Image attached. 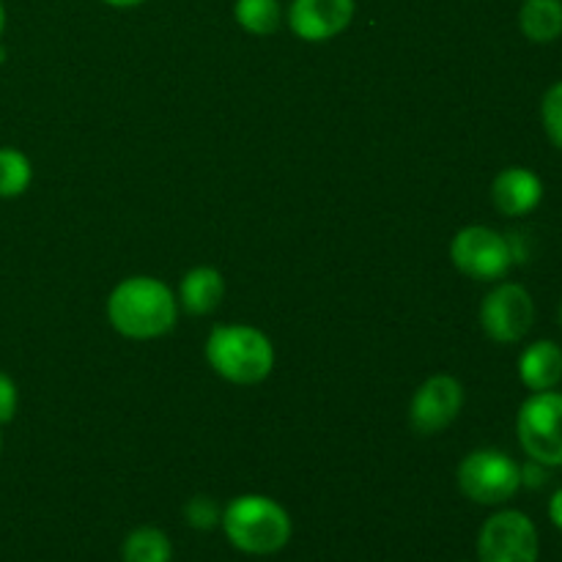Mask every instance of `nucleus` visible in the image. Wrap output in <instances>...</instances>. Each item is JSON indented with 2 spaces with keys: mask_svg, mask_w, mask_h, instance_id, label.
I'll list each match as a JSON object with an SVG mask.
<instances>
[{
  "mask_svg": "<svg viewBox=\"0 0 562 562\" xmlns=\"http://www.w3.org/2000/svg\"><path fill=\"white\" fill-rule=\"evenodd\" d=\"M225 538L241 554H267L280 552L291 541V516L289 510L272 497L263 494H241L231 499L223 510Z\"/></svg>",
  "mask_w": 562,
  "mask_h": 562,
  "instance_id": "3",
  "label": "nucleus"
},
{
  "mask_svg": "<svg viewBox=\"0 0 562 562\" xmlns=\"http://www.w3.org/2000/svg\"><path fill=\"white\" fill-rule=\"evenodd\" d=\"M549 519H552V525L558 527V530H562V486L552 494V499H549Z\"/></svg>",
  "mask_w": 562,
  "mask_h": 562,
  "instance_id": "22",
  "label": "nucleus"
},
{
  "mask_svg": "<svg viewBox=\"0 0 562 562\" xmlns=\"http://www.w3.org/2000/svg\"><path fill=\"white\" fill-rule=\"evenodd\" d=\"M560 324H562V302H560Z\"/></svg>",
  "mask_w": 562,
  "mask_h": 562,
  "instance_id": "26",
  "label": "nucleus"
},
{
  "mask_svg": "<svg viewBox=\"0 0 562 562\" xmlns=\"http://www.w3.org/2000/svg\"><path fill=\"white\" fill-rule=\"evenodd\" d=\"M234 16L252 36H272L283 22L280 0H236Z\"/></svg>",
  "mask_w": 562,
  "mask_h": 562,
  "instance_id": "16",
  "label": "nucleus"
},
{
  "mask_svg": "<svg viewBox=\"0 0 562 562\" xmlns=\"http://www.w3.org/2000/svg\"><path fill=\"white\" fill-rule=\"evenodd\" d=\"M461 494L477 505H505L521 488V467L494 448L472 450L459 464Z\"/></svg>",
  "mask_w": 562,
  "mask_h": 562,
  "instance_id": "5",
  "label": "nucleus"
},
{
  "mask_svg": "<svg viewBox=\"0 0 562 562\" xmlns=\"http://www.w3.org/2000/svg\"><path fill=\"white\" fill-rule=\"evenodd\" d=\"M31 159L20 148L0 146V198H20L31 187Z\"/></svg>",
  "mask_w": 562,
  "mask_h": 562,
  "instance_id": "17",
  "label": "nucleus"
},
{
  "mask_svg": "<svg viewBox=\"0 0 562 562\" xmlns=\"http://www.w3.org/2000/svg\"><path fill=\"white\" fill-rule=\"evenodd\" d=\"M206 362L225 382L250 387L272 373L274 346L250 324H220L206 338Z\"/></svg>",
  "mask_w": 562,
  "mask_h": 562,
  "instance_id": "2",
  "label": "nucleus"
},
{
  "mask_svg": "<svg viewBox=\"0 0 562 562\" xmlns=\"http://www.w3.org/2000/svg\"><path fill=\"white\" fill-rule=\"evenodd\" d=\"M108 318L115 333L124 338L154 340L176 327L179 302L162 280L135 274L121 280L113 289L108 300Z\"/></svg>",
  "mask_w": 562,
  "mask_h": 562,
  "instance_id": "1",
  "label": "nucleus"
},
{
  "mask_svg": "<svg viewBox=\"0 0 562 562\" xmlns=\"http://www.w3.org/2000/svg\"><path fill=\"white\" fill-rule=\"evenodd\" d=\"M464 406V387L450 373L428 376L409 404V426L420 437H437L456 423Z\"/></svg>",
  "mask_w": 562,
  "mask_h": 562,
  "instance_id": "9",
  "label": "nucleus"
},
{
  "mask_svg": "<svg viewBox=\"0 0 562 562\" xmlns=\"http://www.w3.org/2000/svg\"><path fill=\"white\" fill-rule=\"evenodd\" d=\"M0 450H3V437H0Z\"/></svg>",
  "mask_w": 562,
  "mask_h": 562,
  "instance_id": "27",
  "label": "nucleus"
},
{
  "mask_svg": "<svg viewBox=\"0 0 562 562\" xmlns=\"http://www.w3.org/2000/svg\"><path fill=\"white\" fill-rule=\"evenodd\" d=\"M225 280L217 269L195 267L184 274L179 289V305L192 316H206L223 302Z\"/></svg>",
  "mask_w": 562,
  "mask_h": 562,
  "instance_id": "13",
  "label": "nucleus"
},
{
  "mask_svg": "<svg viewBox=\"0 0 562 562\" xmlns=\"http://www.w3.org/2000/svg\"><path fill=\"white\" fill-rule=\"evenodd\" d=\"M102 3L113 5V9H135V5L146 3V0H102Z\"/></svg>",
  "mask_w": 562,
  "mask_h": 562,
  "instance_id": "23",
  "label": "nucleus"
},
{
  "mask_svg": "<svg viewBox=\"0 0 562 562\" xmlns=\"http://www.w3.org/2000/svg\"><path fill=\"white\" fill-rule=\"evenodd\" d=\"M547 483V467L538 464V461H530L527 467H521V486L538 488Z\"/></svg>",
  "mask_w": 562,
  "mask_h": 562,
  "instance_id": "21",
  "label": "nucleus"
},
{
  "mask_svg": "<svg viewBox=\"0 0 562 562\" xmlns=\"http://www.w3.org/2000/svg\"><path fill=\"white\" fill-rule=\"evenodd\" d=\"M536 324V302L519 283H499L483 296L481 327L494 344H519Z\"/></svg>",
  "mask_w": 562,
  "mask_h": 562,
  "instance_id": "8",
  "label": "nucleus"
},
{
  "mask_svg": "<svg viewBox=\"0 0 562 562\" xmlns=\"http://www.w3.org/2000/svg\"><path fill=\"white\" fill-rule=\"evenodd\" d=\"M355 0H291L289 27L302 42H329L355 20Z\"/></svg>",
  "mask_w": 562,
  "mask_h": 562,
  "instance_id": "10",
  "label": "nucleus"
},
{
  "mask_svg": "<svg viewBox=\"0 0 562 562\" xmlns=\"http://www.w3.org/2000/svg\"><path fill=\"white\" fill-rule=\"evenodd\" d=\"M519 379L530 393L554 390L562 382V349L554 340H536L519 357Z\"/></svg>",
  "mask_w": 562,
  "mask_h": 562,
  "instance_id": "12",
  "label": "nucleus"
},
{
  "mask_svg": "<svg viewBox=\"0 0 562 562\" xmlns=\"http://www.w3.org/2000/svg\"><path fill=\"white\" fill-rule=\"evenodd\" d=\"M16 401H20V395H16L14 379H11L9 373L0 371V426L14 420Z\"/></svg>",
  "mask_w": 562,
  "mask_h": 562,
  "instance_id": "20",
  "label": "nucleus"
},
{
  "mask_svg": "<svg viewBox=\"0 0 562 562\" xmlns=\"http://www.w3.org/2000/svg\"><path fill=\"white\" fill-rule=\"evenodd\" d=\"M543 201V181L536 170L510 165L492 181V203L505 217H525Z\"/></svg>",
  "mask_w": 562,
  "mask_h": 562,
  "instance_id": "11",
  "label": "nucleus"
},
{
  "mask_svg": "<svg viewBox=\"0 0 562 562\" xmlns=\"http://www.w3.org/2000/svg\"><path fill=\"white\" fill-rule=\"evenodd\" d=\"M541 541L538 527L521 510H499L488 516L477 536L481 562H538Z\"/></svg>",
  "mask_w": 562,
  "mask_h": 562,
  "instance_id": "7",
  "label": "nucleus"
},
{
  "mask_svg": "<svg viewBox=\"0 0 562 562\" xmlns=\"http://www.w3.org/2000/svg\"><path fill=\"white\" fill-rule=\"evenodd\" d=\"M521 450L543 467H562V393H532L516 415Z\"/></svg>",
  "mask_w": 562,
  "mask_h": 562,
  "instance_id": "4",
  "label": "nucleus"
},
{
  "mask_svg": "<svg viewBox=\"0 0 562 562\" xmlns=\"http://www.w3.org/2000/svg\"><path fill=\"white\" fill-rule=\"evenodd\" d=\"M519 27L532 44H552L562 36V0H525Z\"/></svg>",
  "mask_w": 562,
  "mask_h": 562,
  "instance_id": "14",
  "label": "nucleus"
},
{
  "mask_svg": "<svg viewBox=\"0 0 562 562\" xmlns=\"http://www.w3.org/2000/svg\"><path fill=\"white\" fill-rule=\"evenodd\" d=\"M173 543L159 527H137L121 543V562H170Z\"/></svg>",
  "mask_w": 562,
  "mask_h": 562,
  "instance_id": "15",
  "label": "nucleus"
},
{
  "mask_svg": "<svg viewBox=\"0 0 562 562\" xmlns=\"http://www.w3.org/2000/svg\"><path fill=\"white\" fill-rule=\"evenodd\" d=\"M184 521L192 527V530L209 532L223 521V510L214 503L212 497H192L190 503L184 505Z\"/></svg>",
  "mask_w": 562,
  "mask_h": 562,
  "instance_id": "19",
  "label": "nucleus"
},
{
  "mask_svg": "<svg viewBox=\"0 0 562 562\" xmlns=\"http://www.w3.org/2000/svg\"><path fill=\"white\" fill-rule=\"evenodd\" d=\"M541 121L543 132L552 140L554 148L562 151V80L554 82V86L547 88L541 99Z\"/></svg>",
  "mask_w": 562,
  "mask_h": 562,
  "instance_id": "18",
  "label": "nucleus"
},
{
  "mask_svg": "<svg viewBox=\"0 0 562 562\" xmlns=\"http://www.w3.org/2000/svg\"><path fill=\"white\" fill-rule=\"evenodd\" d=\"M450 261L467 278L494 283L510 272L514 250L499 231L486 225H467L450 241Z\"/></svg>",
  "mask_w": 562,
  "mask_h": 562,
  "instance_id": "6",
  "label": "nucleus"
},
{
  "mask_svg": "<svg viewBox=\"0 0 562 562\" xmlns=\"http://www.w3.org/2000/svg\"><path fill=\"white\" fill-rule=\"evenodd\" d=\"M3 27H5V9H3V0H0V36H3Z\"/></svg>",
  "mask_w": 562,
  "mask_h": 562,
  "instance_id": "24",
  "label": "nucleus"
},
{
  "mask_svg": "<svg viewBox=\"0 0 562 562\" xmlns=\"http://www.w3.org/2000/svg\"><path fill=\"white\" fill-rule=\"evenodd\" d=\"M3 60H5V49L0 47V64H3Z\"/></svg>",
  "mask_w": 562,
  "mask_h": 562,
  "instance_id": "25",
  "label": "nucleus"
}]
</instances>
